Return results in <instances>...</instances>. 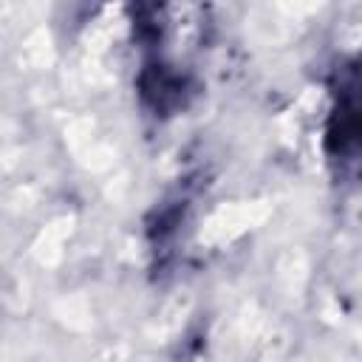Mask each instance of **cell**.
<instances>
[{"label": "cell", "instance_id": "obj_1", "mask_svg": "<svg viewBox=\"0 0 362 362\" xmlns=\"http://www.w3.org/2000/svg\"><path fill=\"white\" fill-rule=\"evenodd\" d=\"M337 102L328 124V153L334 161L362 158V57L351 62L337 88Z\"/></svg>", "mask_w": 362, "mask_h": 362}]
</instances>
